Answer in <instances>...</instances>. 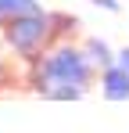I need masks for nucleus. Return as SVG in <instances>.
<instances>
[{
	"label": "nucleus",
	"instance_id": "4",
	"mask_svg": "<svg viewBox=\"0 0 129 133\" xmlns=\"http://www.w3.org/2000/svg\"><path fill=\"white\" fill-rule=\"evenodd\" d=\"M79 47H83L86 61L97 68V72H101V68H108V65H115V50H111V47H108L104 40H101V36H86V40H83Z\"/></svg>",
	"mask_w": 129,
	"mask_h": 133
},
{
	"label": "nucleus",
	"instance_id": "3",
	"mask_svg": "<svg viewBox=\"0 0 129 133\" xmlns=\"http://www.w3.org/2000/svg\"><path fill=\"white\" fill-rule=\"evenodd\" d=\"M97 83H101V94H104V101H129V72L118 61L115 65H108L97 72Z\"/></svg>",
	"mask_w": 129,
	"mask_h": 133
},
{
	"label": "nucleus",
	"instance_id": "7",
	"mask_svg": "<svg viewBox=\"0 0 129 133\" xmlns=\"http://www.w3.org/2000/svg\"><path fill=\"white\" fill-rule=\"evenodd\" d=\"M115 61H118V65H122V68H126V72H129V47H122V50L115 54Z\"/></svg>",
	"mask_w": 129,
	"mask_h": 133
},
{
	"label": "nucleus",
	"instance_id": "2",
	"mask_svg": "<svg viewBox=\"0 0 129 133\" xmlns=\"http://www.w3.org/2000/svg\"><path fill=\"white\" fill-rule=\"evenodd\" d=\"M29 68H32V87L40 94L47 87H54V83H75L83 90H90L97 83V68L86 61L83 47H75L72 40H58L40 61H32Z\"/></svg>",
	"mask_w": 129,
	"mask_h": 133
},
{
	"label": "nucleus",
	"instance_id": "5",
	"mask_svg": "<svg viewBox=\"0 0 129 133\" xmlns=\"http://www.w3.org/2000/svg\"><path fill=\"white\" fill-rule=\"evenodd\" d=\"M36 7H40V0H0V25L18 18V15H29Z\"/></svg>",
	"mask_w": 129,
	"mask_h": 133
},
{
	"label": "nucleus",
	"instance_id": "6",
	"mask_svg": "<svg viewBox=\"0 0 129 133\" xmlns=\"http://www.w3.org/2000/svg\"><path fill=\"white\" fill-rule=\"evenodd\" d=\"M83 94H86V90L75 87V83H54V87L43 90V97H47V101H79Z\"/></svg>",
	"mask_w": 129,
	"mask_h": 133
},
{
	"label": "nucleus",
	"instance_id": "8",
	"mask_svg": "<svg viewBox=\"0 0 129 133\" xmlns=\"http://www.w3.org/2000/svg\"><path fill=\"white\" fill-rule=\"evenodd\" d=\"M90 4H97V7H104V11H118V0H90Z\"/></svg>",
	"mask_w": 129,
	"mask_h": 133
},
{
	"label": "nucleus",
	"instance_id": "1",
	"mask_svg": "<svg viewBox=\"0 0 129 133\" xmlns=\"http://www.w3.org/2000/svg\"><path fill=\"white\" fill-rule=\"evenodd\" d=\"M75 18H68L61 11H29V15H18V18H11V22H4V43L15 50V58H22L25 65H32V61H40L43 54L50 50V47L61 40L64 29H75Z\"/></svg>",
	"mask_w": 129,
	"mask_h": 133
}]
</instances>
